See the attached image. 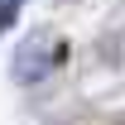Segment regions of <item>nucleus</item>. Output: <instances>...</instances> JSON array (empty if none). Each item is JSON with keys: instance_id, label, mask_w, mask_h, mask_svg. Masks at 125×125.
Masks as SVG:
<instances>
[{"instance_id": "1", "label": "nucleus", "mask_w": 125, "mask_h": 125, "mask_svg": "<svg viewBox=\"0 0 125 125\" xmlns=\"http://www.w3.org/2000/svg\"><path fill=\"white\" fill-rule=\"evenodd\" d=\"M53 58H58V39H53V34H34L29 43L15 53V77L19 82H39L48 67H53Z\"/></svg>"}, {"instance_id": "2", "label": "nucleus", "mask_w": 125, "mask_h": 125, "mask_svg": "<svg viewBox=\"0 0 125 125\" xmlns=\"http://www.w3.org/2000/svg\"><path fill=\"white\" fill-rule=\"evenodd\" d=\"M19 5H24V0H0V34L19 19Z\"/></svg>"}]
</instances>
